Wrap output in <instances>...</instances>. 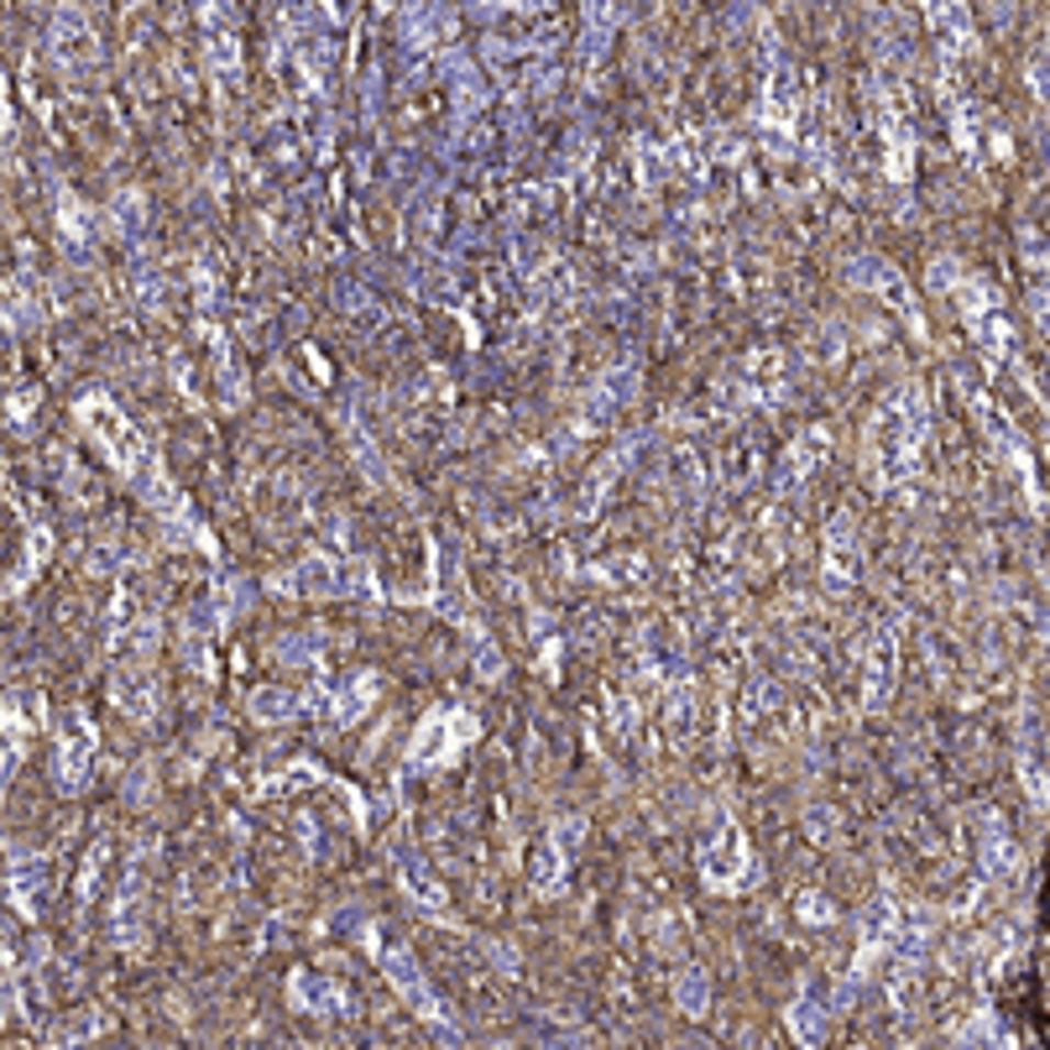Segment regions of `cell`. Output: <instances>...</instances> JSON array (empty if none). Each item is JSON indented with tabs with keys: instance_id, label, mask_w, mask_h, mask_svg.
Returning <instances> with one entry per match:
<instances>
[{
	"instance_id": "obj_18",
	"label": "cell",
	"mask_w": 1050,
	"mask_h": 1050,
	"mask_svg": "<svg viewBox=\"0 0 1050 1050\" xmlns=\"http://www.w3.org/2000/svg\"><path fill=\"white\" fill-rule=\"evenodd\" d=\"M680 1004H685L690 1014H701V1008H706V993H701V972H685V978H680Z\"/></svg>"
},
{
	"instance_id": "obj_13",
	"label": "cell",
	"mask_w": 1050,
	"mask_h": 1050,
	"mask_svg": "<svg viewBox=\"0 0 1050 1050\" xmlns=\"http://www.w3.org/2000/svg\"><path fill=\"white\" fill-rule=\"evenodd\" d=\"M371 701H377V674H356V680H350V690L340 695V706H335V722H340V727H350V722H356V716H361Z\"/></svg>"
},
{
	"instance_id": "obj_22",
	"label": "cell",
	"mask_w": 1050,
	"mask_h": 1050,
	"mask_svg": "<svg viewBox=\"0 0 1050 1050\" xmlns=\"http://www.w3.org/2000/svg\"><path fill=\"white\" fill-rule=\"evenodd\" d=\"M0 784H5V752H0Z\"/></svg>"
},
{
	"instance_id": "obj_11",
	"label": "cell",
	"mask_w": 1050,
	"mask_h": 1050,
	"mask_svg": "<svg viewBox=\"0 0 1050 1050\" xmlns=\"http://www.w3.org/2000/svg\"><path fill=\"white\" fill-rule=\"evenodd\" d=\"M115 706L126 711V716H152V711H157L152 680H142V674H126V680H115Z\"/></svg>"
},
{
	"instance_id": "obj_16",
	"label": "cell",
	"mask_w": 1050,
	"mask_h": 1050,
	"mask_svg": "<svg viewBox=\"0 0 1050 1050\" xmlns=\"http://www.w3.org/2000/svg\"><path fill=\"white\" fill-rule=\"evenodd\" d=\"M241 601H246V585L225 576V580H220V622H231V617H236V612H241Z\"/></svg>"
},
{
	"instance_id": "obj_15",
	"label": "cell",
	"mask_w": 1050,
	"mask_h": 1050,
	"mask_svg": "<svg viewBox=\"0 0 1050 1050\" xmlns=\"http://www.w3.org/2000/svg\"><path fill=\"white\" fill-rule=\"evenodd\" d=\"M115 225H121V236H142V199L136 193L115 199Z\"/></svg>"
},
{
	"instance_id": "obj_1",
	"label": "cell",
	"mask_w": 1050,
	"mask_h": 1050,
	"mask_svg": "<svg viewBox=\"0 0 1050 1050\" xmlns=\"http://www.w3.org/2000/svg\"><path fill=\"white\" fill-rule=\"evenodd\" d=\"M79 424L89 429V439L100 445V450L121 466V471L142 487V496H147L152 507L163 517H178V528H189V513H183V496L172 492V481L163 476V466H157V455L147 450V439L126 424V413L110 403V398H100V392H89V398H79Z\"/></svg>"
},
{
	"instance_id": "obj_4",
	"label": "cell",
	"mask_w": 1050,
	"mask_h": 1050,
	"mask_svg": "<svg viewBox=\"0 0 1050 1050\" xmlns=\"http://www.w3.org/2000/svg\"><path fill=\"white\" fill-rule=\"evenodd\" d=\"M89 758H94V727L85 716H68L58 737V790L79 794L89 784Z\"/></svg>"
},
{
	"instance_id": "obj_6",
	"label": "cell",
	"mask_w": 1050,
	"mask_h": 1050,
	"mask_svg": "<svg viewBox=\"0 0 1050 1050\" xmlns=\"http://www.w3.org/2000/svg\"><path fill=\"white\" fill-rule=\"evenodd\" d=\"M278 591H293V596H335V591H345V570L335 565V559H303L293 576H278Z\"/></svg>"
},
{
	"instance_id": "obj_20",
	"label": "cell",
	"mask_w": 1050,
	"mask_h": 1050,
	"mask_svg": "<svg viewBox=\"0 0 1050 1050\" xmlns=\"http://www.w3.org/2000/svg\"><path fill=\"white\" fill-rule=\"evenodd\" d=\"M147 790H152V784H147V769H136V773H131V800H147Z\"/></svg>"
},
{
	"instance_id": "obj_12",
	"label": "cell",
	"mask_w": 1050,
	"mask_h": 1050,
	"mask_svg": "<svg viewBox=\"0 0 1050 1050\" xmlns=\"http://www.w3.org/2000/svg\"><path fill=\"white\" fill-rule=\"evenodd\" d=\"M293 1004H299V1008H320V1014H335L345 998H340V993H335L329 983H320V978L299 972V978H293Z\"/></svg>"
},
{
	"instance_id": "obj_7",
	"label": "cell",
	"mask_w": 1050,
	"mask_h": 1050,
	"mask_svg": "<svg viewBox=\"0 0 1050 1050\" xmlns=\"http://www.w3.org/2000/svg\"><path fill=\"white\" fill-rule=\"evenodd\" d=\"M11 900H16V909H22L26 920H37V909L47 904V873H43V862H22V868L11 873Z\"/></svg>"
},
{
	"instance_id": "obj_9",
	"label": "cell",
	"mask_w": 1050,
	"mask_h": 1050,
	"mask_svg": "<svg viewBox=\"0 0 1050 1050\" xmlns=\"http://www.w3.org/2000/svg\"><path fill=\"white\" fill-rule=\"evenodd\" d=\"M210 22H215V26H210V64H215L220 74H225V79H236V68H241L236 32H231V26L220 22V11H215V16H210Z\"/></svg>"
},
{
	"instance_id": "obj_3",
	"label": "cell",
	"mask_w": 1050,
	"mask_h": 1050,
	"mask_svg": "<svg viewBox=\"0 0 1050 1050\" xmlns=\"http://www.w3.org/2000/svg\"><path fill=\"white\" fill-rule=\"evenodd\" d=\"M371 962L382 967V978H387L392 987H398V993H403V1004H407V1008H418V1014H424V1019H434V1025L445 1019V1014H439V998H434V987H429V978L418 972V962L407 957L403 946H392V941H371Z\"/></svg>"
},
{
	"instance_id": "obj_5",
	"label": "cell",
	"mask_w": 1050,
	"mask_h": 1050,
	"mask_svg": "<svg viewBox=\"0 0 1050 1050\" xmlns=\"http://www.w3.org/2000/svg\"><path fill=\"white\" fill-rule=\"evenodd\" d=\"M47 47H53V58L64 68H94V58H100V47H94V32H89V22L79 16V11H58V26L47 32Z\"/></svg>"
},
{
	"instance_id": "obj_21",
	"label": "cell",
	"mask_w": 1050,
	"mask_h": 1050,
	"mask_svg": "<svg viewBox=\"0 0 1050 1050\" xmlns=\"http://www.w3.org/2000/svg\"><path fill=\"white\" fill-rule=\"evenodd\" d=\"M936 288H951V261H936Z\"/></svg>"
},
{
	"instance_id": "obj_19",
	"label": "cell",
	"mask_w": 1050,
	"mask_h": 1050,
	"mask_svg": "<svg viewBox=\"0 0 1050 1050\" xmlns=\"http://www.w3.org/2000/svg\"><path fill=\"white\" fill-rule=\"evenodd\" d=\"M11 136V100H5V79H0V142Z\"/></svg>"
},
{
	"instance_id": "obj_14",
	"label": "cell",
	"mask_w": 1050,
	"mask_h": 1050,
	"mask_svg": "<svg viewBox=\"0 0 1050 1050\" xmlns=\"http://www.w3.org/2000/svg\"><path fill=\"white\" fill-rule=\"evenodd\" d=\"M293 711H299V701H293L288 690H257V695H252V716H257V722H288Z\"/></svg>"
},
{
	"instance_id": "obj_17",
	"label": "cell",
	"mask_w": 1050,
	"mask_h": 1050,
	"mask_svg": "<svg viewBox=\"0 0 1050 1050\" xmlns=\"http://www.w3.org/2000/svg\"><path fill=\"white\" fill-rule=\"evenodd\" d=\"M64 236L68 241L89 236V215H79V199H74V193H64Z\"/></svg>"
},
{
	"instance_id": "obj_10",
	"label": "cell",
	"mask_w": 1050,
	"mask_h": 1050,
	"mask_svg": "<svg viewBox=\"0 0 1050 1050\" xmlns=\"http://www.w3.org/2000/svg\"><path fill=\"white\" fill-rule=\"evenodd\" d=\"M183 659H189L193 669H215V659H210V622H204V612H189V617H183Z\"/></svg>"
},
{
	"instance_id": "obj_8",
	"label": "cell",
	"mask_w": 1050,
	"mask_h": 1050,
	"mask_svg": "<svg viewBox=\"0 0 1050 1050\" xmlns=\"http://www.w3.org/2000/svg\"><path fill=\"white\" fill-rule=\"evenodd\" d=\"M398 873H403V889H407V894H413L418 904H424L429 915H439V909H445V889L434 883V873H429V862H424V858H403V868H398Z\"/></svg>"
},
{
	"instance_id": "obj_2",
	"label": "cell",
	"mask_w": 1050,
	"mask_h": 1050,
	"mask_svg": "<svg viewBox=\"0 0 1050 1050\" xmlns=\"http://www.w3.org/2000/svg\"><path fill=\"white\" fill-rule=\"evenodd\" d=\"M471 737H476V716H466V711H450V706H434L429 716H424L418 737H413V752H407V763H413V769H439V763H450V758L466 748Z\"/></svg>"
}]
</instances>
